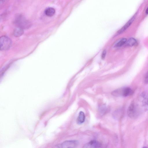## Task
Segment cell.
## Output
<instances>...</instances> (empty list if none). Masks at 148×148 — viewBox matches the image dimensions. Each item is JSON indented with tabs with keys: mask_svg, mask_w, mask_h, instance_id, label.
I'll return each instance as SVG.
<instances>
[{
	"mask_svg": "<svg viewBox=\"0 0 148 148\" xmlns=\"http://www.w3.org/2000/svg\"><path fill=\"white\" fill-rule=\"evenodd\" d=\"M132 89L128 87H124L116 89L112 91V94L115 96L126 97L133 94Z\"/></svg>",
	"mask_w": 148,
	"mask_h": 148,
	"instance_id": "6da1fadb",
	"label": "cell"
},
{
	"mask_svg": "<svg viewBox=\"0 0 148 148\" xmlns=\"http://www.w3.org/2000/svg\"><path fill=\"white\" fill-rule=\"evenodd\" d=\"M128 116L131 119H136L139 116L140 112L138 107L132 102L129 105L127 111Z\"/></svg>",
	"mask_w": 148,
	"mask_h": 148,
	"instance_id": "7a4b0ae2",
	"label": "cell"
},
{
	"mask_svg": "<svg viewBox=\"0 0 148 148\" xmlns=\"http://www.w3.org/2000/svg\"><path fill=\"white\" fill-rule=\"evenodd\" d=\"M14 23L18 27L22 29L27 28L31 25L30 22L21 15L16 17Z\"/></svg>",
	"mask_w": 148,
	"mask_h": 148,
	"instance_id": "3957f363",
	"label": "cell"
},
{
	"mask_svg": "<svg viewBox=\"0 0 148 148\" xmlns=\"http://www.w3.org/2000/svg\"><path fill=\"white\" fill-rule=\"evenodd\" d=\"M78 144V141L76 140H66L56 146L55 148H75Z\"/></svg>",
	"mask_w": 148,
	"mask_h": 148,
	"instance_id": "277c9868",
	"label": "cell"
},
{
	"mask_svg": "<svg viewBox=\"0 0 148 148\" xmlns=\"http://www.w3.org/2000/svg\"><path fill=\"white\" fill-rule=\"evenodd\" d=\"M0 40L1 50H6L10 48L12 42L9 38L6 36H3L1 37Z\"/></svg>",
	"mask_w": 148,
	"mask_h": 148,
	"instance_id": "5b68a950",
	"label": "cell"
},
{
	"mask_svg": "<svg viewBox=\"0 0 148 148\" xmlns=\"http://www.w3.org/2000/svg\"><path fill=\"white\" fill-rule=\"evenodd\" d=\"M139 100L143 106L148 111V92H143L140 96Z\"/></svg>",
	"mask_w": 148,
	"mask_h": 148,
	"instance_id": "8992f818",
	"label": "cell"
},
{
	"mask_svg": "<svg viewBox=\"0 0 148 148\" xmlns=\"http://www.w3.org/2000/svg\"><path fill=\"white\" fill-rule=\"evenodd\" d=\"M82 148H102V146L99 141L92 140L86 143Z\"/></svg>",
	"mask_w": 148,
	"mask_h": 148,
	"instance_id": "52a82bcc",
	"label": "cell"
},
{
	"mask_svg": "<svg viewBox=\"0 0 148 148\" xmlns=\"http://www.w3.org/2000/svg\"><path fill=\"white\" fill-rule=\"evenodd\" d=\"M135 16L132 17L128 22L118 32V34H121L124 32L132 24L135 19Z\"/></svg>",
	"mask_w": 148,
	"mask_h": 148,
	"instance_id": "ba28073f",
	"label": "cell"
},
{
	"mask_svg": "<svg viewBox=\"0 0 148 148\" xmlns=\"http://www.w3.org/2000/svg\"><path fill=\"white\" fill-rule=\"evenodd\" d=\"M85 120V115L83 112H79L77 120V124L80 125L83 123Z\"/></svg>",
	"mask_w": 148,
	"mask_h": 148,
	"instance_id": "9c48e42d",
	"label": "cell"
},
{
	"mask_svg": "<svg viewBox=\"0 0 148 148\" xmlns=\"http://www.w3.org/2000/svg\"><path fill=\"white\" fill-rule=\"evenodd\" d=\"M55 10L53 8L49 7L46 9L45 11V14L48 16H52L54 15Z\"/></svg>",
	"mask_w": 148,
	"mask_h": 148,
	"instance_id": "30bf717a",
	"label": "cell"
},
{
	"mask_svg": "<svg viewBox=\"0 0 148 148\" xmlns=\"http://www.w3.org/2000/svg\"><path fill=\"white\" fill-rule=\"evenodd\" d=\"M23 33V29L18 27L15 28L13 32L14 35L16 37H18L21 35Z\"/></svg>",
	"mask_w": 148,
	"mask_h": 148,
	"instance_id": "8fae6325",
	"label": "cell"
},
{
	"mask_svg": "<svg viewBox=\"0 0 148 148\" xmlns=\"http://www.w3.org/2000/svg\"><path fill=\"white\" fill-rule=\"evenodd\" d=\"M136 42V40L135 38H131L127 41L125 44L127 46L132 47L135 45Z\"/></svg>",
	"mask_w": 148,
	"mask_h": 148,
	"instance_id": "7c38bea8",
	"label": "cell"
},
{
	"mask_svg": "<svg viewBox=\"0 0 148 148\" xmlns=\"http://www.w3.org/2000/svg\"><path fill=\"white\" fill-rule=\"evenodd\" d=\"M127 41V40L126 38H122L119 40L114 45V47H121L126 43Z\"/></svg>",
	"mask_w": 148,
	"mask_h": 148,
	"instance_id": "4fadbf2b",
	"label": "cell"
},
{
	"mask_svg": "<svg viewBox=\"0 0 148 148\" xmlns=\"http://www.w3.org/2000/svg\"><path fill=\"white\" fill-rule=\"evenodd\" d=\"M123 110V109L121 108L117 110L115 112V115L117 116V117H120L122 114Z\"/></svg>",
	"mask_w": 148,
	"mask_h": 148,
	"instance_id": "5bb4252c",
	"label": "cell"
},
{
	"mask_svg": "<svg viewBox=\"0 0 148 148\" xmlns=\"http://www.w3.org/2000/svg\"><path fill=\"white\" fill-rule=\"evenodd\" d=\"M143 82L145 84H148V71L146 73L144 76Z\"/></svg>",
	"mask_w": 148,
	"mask_h": 148,
	"instance_id": "9a60e30c",
	"label": "cell"
},
{
	"mask_svg": "<svg viewBox=\"0 0 148 148\" xmlns=\"http://www.w3.org/2000/svg\"><path fill=\"white\" fill-rule=\"evenodd\" d=\"M106 54V50L105 49L103 51L101 54V58L102 59H103L105 58Z\"/></svg>",
	"mask_w": 148,
	"mask_h": 148,
	"instance_id": "2e32d148",
	"label": "cell"
},
{
	"mask_svg": "<svg viewBox=\"0 0 148 148\" xmlns=\"http://www.w3.org/2000/svg\"><path fill=\"white\" fill-rule=\"evenodd\" d=\"M145 12L147 14H148V7L146 10Z\"/></svg>",
	"mask_w": 148,
	"mask_h": 148,
	"instance_id": "e0dca14e",
	"label": "cell"
},
{
	"mask_svg": "<svg viewBox=\"0 0 148 148\" xmlns=\"http://www.w3.org/2000/svg\"><path fill=\"white\" fill-rule=\"evenodd\" d=\"M143 148H147V147H143Z\"/></svg>",
	"mask_w": 148,
	"mask_h": 148,
	"instance_id": "ac0fdd59",
	"label": "cell"
}]
</instances>
